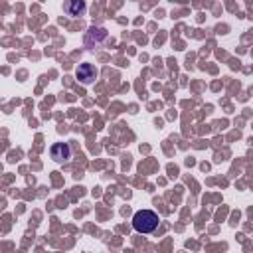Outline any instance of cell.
<instances>
[{
  "label": "cell",
  "instance_id": "cell-3",
  "mask_svg": "<svg viewBox=\"0 0 253 253\" xmlns=\"http://www.w3.org/2000/svg\"><path fill=\"white\" fill-rule=\"evenodd\" d=\"M49 154L55 162H67L71 158V148L67 142H55L51 148H49Z\"/></svg>",
  "mask_w": 253,
  "mask_h": 253
},
{
  "label": "cell",
  "instance_id": "cell-1",
  "mask_svg": "<svg viewBox=\"0 0 253 253\" xmlns=\"http://www.w3.org/2000/svg\"><path fill=\"white\" fill-rule=\"evenodd\" d=\"M132 227L138 233H150L158 227V215L152 210H140L132 217Z\"/></svg>",
  "mask_w": 253,
  "mask_h": 253
},
{
  "label": "cell",
  "instance_id": "cell-2",
  "mask_svg": "<svg viewBox=\"0 0 253 253\" xmlns=\"http://www.w3.org/2000/svg\"><path fill=\"white\" fill-rule=\"evenodd\" d=\"M75 75H77V79H79L83 85H89V83L95 81V77H97V69H95V65H91V63H81V65L77 67Z\"/></svg>",
  "mask_w": 253,
  "mask_h": 253
},
{
  "label": "cell",
  "instance_id": "cell-4",
  "mask_svg": "<svg viewBox=\"0 0 253 253\" xmlns=\"http://www.w3.org/2000/svg\"><path fill=\"white\" fill-rule=\"evenodd\" d=\"M63 10H65L67 16L77 18V16H83L85 14L87 6H85V0H65L63 2Z\"/></svg>",
  "mask_w": 253,
  "mask_h": 253
}]
</instances>
